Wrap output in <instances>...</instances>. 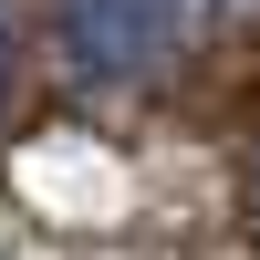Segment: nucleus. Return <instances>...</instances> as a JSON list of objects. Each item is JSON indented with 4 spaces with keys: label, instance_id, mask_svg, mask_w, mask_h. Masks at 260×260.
<instances>
[{
    "label": "nucleus",
    "instance_id": "2",
    "mask_svg": "<svg viewBox=\"0 0 260 260\" xmlns=\"http://www.w3.org/2000/svg\"><path fill=\"white\" fill-rule=\"evenodd\" d=\"M240 187H250V219H260V146H250V167H240Z\"/></svg>",
    "mask_w": 260,
    "mask_h": 260
},
{
    "label": "nucleus",
    "instance_id": "3",
    "mask_svg": "<svg viewBox=\"0 0 260 260\" xmlns=\"http://www.w3.org/2000/svg\"><path fill=\"white\" fill-rule=\"evenodd\" d=\"M0 94H11V31H0Z\"/></svg>",
    "mask_w": 260,
    "mask_h": 260
},
{
    "label": "nucleus",
    "instance_id": "1",
    "mask_svg": "<svg viewBox=\"0 0 260 260\" xmlns=\"http://www.w3.org/2000/svg\"><path fill=\"white\" fill-rule=\"evenodd\" d=\"M187 0H52V31L83 73H156L177 52Z\"/></svg>",
    "mask_w": 260,
    "mask_h": 260
}]
</instances>
